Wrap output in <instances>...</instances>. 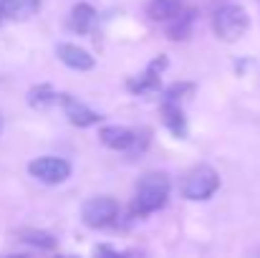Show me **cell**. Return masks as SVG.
Returning a JSON list of instances; mask_svg holds the SVG:
<instances>
[{
  "mask_svg": "<svg viewBox=\"0 0 260 258\" xmlns=\"http://www.w3.org/2000/svg\"><path fill=\"white\" fill-rule=\"evenodd\" d=\"M170 177L165 172H147L139 182H137V192H134V213L137 215H149V213H157L167 205L170 200Z\"/></svg>",
  "mask_w": 260,
  "mask_h": 258,
  "instance_id": "cell-1",
  "label": "cell"
},
{
  "mask_svg": "<svg viewBox=\"0 0 260 258\" xmlns=\"http://www.w3.org/2000/svg\"><path fill=\"white\" fill-rule=\"evenodd\" d=\"M250 28V18H248V10L243 5H222L215 10L212 15V31L220 41H240Z\"/></svg>",
  "mask_w": 260,
  "mask_h": 258,
  "instance_id": "cell-2",
  "label": "cell"
},
{
  "mask_svg": "<svg viewBox=\"0 0 260 258\" xmlns=\"http://www.w3.org/2000/svg\"><path fill=\"white\" fill-rule=\"evenodd\" d=\"M220 187V175L215 167L210 165H194L192 170L182 177V197L187 200H194V203H202L207 197H212Z\"/></svg>",
  "mask_w": 260,
  "mask_h": 258,
  "instance_id": "cell-3",
  "label": "cell"
},
{
  "mask_svg": "<svg viewBox=\"0 0 260 258\" xmlns=\"http://www.w3.org/2000/svg\"><path fill=\"white\" fill-rule=\"evenodd\" d=\"M116 215H119V203L109 195H96L81 208V218L88 228H106L116 220Z\"/></svg>",
  "mask_w": 260,
  "mask_h": 258,
  "instance_id": "cell-4",
  "label": "cell"
},
{
  "mask_svg": "<svg viewBox=\"0 0 260 258\" xmlns=\"http://www.w3.org/2000/svg\"><path fill=\"white\" fill-rule=\"evenodd\" d=\"M30 177H36L38 182L46 185H61L71 177V162L63 157H36L28 165Z\"/></svg>",
  "mask_w": 260,
  "mask_h": 258,
  "instance_id": "cell-5",
  "label": "cell"
},
{
  "mask_svg": "<svg viewBox=\"0 0 260 258\" xmlns=\"http://www.w3.org/2000/svg\"><path fill=\"white\" fill-rule=\"evenodd\" d=\"M167 66H170L167 56H157L139 76H134L126 86H129L134 94H139V96H144V94H149V91H157V89H159V81H162V71H165Z\"/></svg>",
  "mask_w": 260,
  "mask_h": 258,
  "instance_id": "cell-6",
  "label": "cell"
},
{
  "mask_svg": "<svg viewBox=\"0 0 260 258\" xmlns=\"http://www.w3.org/2000/svg\"><path fill=\"white\" fill-rule=\"evenodd\" d=\"M61 104H63L66 119H69L74 127H93V124L101 122V114H99V111H93L84 101L74 99L71 94H61Z\"/></svg>",
  "mask_w": 260,
  "mask_h": 258,
  "instance_id": "cell-7",
  "label": "cell"
},
{
  "mask_svg": "<svg viewBox=\"0 0 260 258\" xmlns=\"http://www.w3.org/2000/svg\"><path fill=\"white\" fill-rule=\"evenodd\" d=\"M56 56H58V61H61L63 66L76 69V71H91V69L96 66L93 56L88 53L86 48L76 46V43H58V46H56Z\"/></svg>",
  "mask_w": 260,
  "mask_h": 258,
  "instance_id": "cell-8",
  "label": "cell"
},
{
  "mask_svg": "<svg viewBox=\"0 0 260 258\" xmlns=\"http://www.w3.org/2000/svg\"><path fill=\"white\" fill-rule=\"evenodd\" d=\"M96 23H99V13L91 3H76L71 15H69V28L79 36H88L96 31Z\"/></svg>",
  "mask_w": 260,
  "mask_h": 258,
  "instance_id": "cell-9",
  "label": "cell"
},
{
  "mask_svg": "<svg viewBox=\"0 0 260 258\" xmlns=\"http://www.w3.org/2000/svg\"><path fill=\"white\" fill-rule=\"evenodd\" d=\"M101 145L109 147V150H119V152H126L137 145V137L139 132L134 129H126V127H104L101 129Z\"/></svg>",
  "mask_w": 260,
  "mask_h": 258,
  "instance_id": "cell-10",
  "label": "cell"
},
{
  "mask_svg": "<svg viewBox=\"0 0 260 258\" xmlns=\"http://www.w3.org/2000/svg\"><path fill=\"white\" fill-rule=\"evenodd\" d=\"M41 10V0H0V13L5 20H28Z\"/></svg>",
  "mask_w": 260,
  "mask_h": 258,
  "instance_id": "cell-11",
  "label": "cell"
},
{
  "mask_svg": "<svg viewBox=\"0 0 260 258\" xmlns=\"http://www.w3.org/2000/svg\"><path fill=\"white\" fill-rule=\"evenodd\" d=\"M162 122H165V127L172 132L174 137H184L187 134V117H184L179 101L165 99V104H162Z\"/></svg>",
  "mask_w": 260,
  "mask_h": 258,
  "instance_id": "cell-12",
  "label": "cell"
},
{
  "mask_svg": "<svg viewBox=\"0 0 260 258\" xmlns=\"http://www.w3.org/2000/svg\"><path fill=\"white\" fill-rule=\"evenodd\" d=\"M184 0H149L147 3V15L157 23H167L174 15H179L184 10Z\"/></svg>",
  "mask_w": 260,
  "mask_h": 258,
  "instance_id": "cell-13",
  "label": "cell"
},
{
  "mask_svg": "<svg viewBox=\"0 0 260 258\" xmlns=\"http://www.w3.org/2000/svg\"><path fill=\"white\" fill-rule=\"evenodd\" d=\"M56 101H61V94H56V89L51 84H36L28 91V104L38 111L43 109H51Z\"/></svg>",
  "mask_w": 260,
  "mask_h": 258,
  "instance_id": "cell-14",
  "label": "cell"
},
{
  "mask_svg": "<svg viewBox=\"0 0 260 258\" xmlns=\"http://www.w3.org/2000/svg\"><path fill=\"white\" fill-rule=\"evenodd\" d=\"M192 23H194V10H182L179 15H174L172 20H167V36L172 41H184L192 31Z\"/></svg>",
  "mask_w": 260,
  "mask_h": 258,
  "instance_id": "cell-15",
  "label": "cell"
},
{
  "mask_svg": "<svg viewBox=\"0 0 260 258\" xmlns=\"http://www.w3.org/2000/svg\"><path fill=\"white\" fill-rule=\"evenodd\" d=\"M20 241L25 246H33V248H41V251H53L56 248V236L48 233V231H36V228H28L20 233Z\"/></svg>",
  "mask_w": 260,
  "mask_h": 258,
  "instance_id": "cell-16",
  "label": "cell"
},
{
  "mask_svg": "<svg viewBox=\"0 0 260 258\" xmlns=\"http://www.w3.org/2000/svg\"><path fill=\"white\" fill-rule=\"evenodd\" d=\"M194 91V84H172L165 89V99H170V101H179V99H184V96H189Z\"/></svg>",
  "mask_w": 260,
  "mask_h": 258,
  "instance_id": "cell-17",
  "label": "cell"
},
{
  "mask_svg": "<svg viewBox=\"0 0 260 258\" xmlns=\"http://www.w3.org/2000/svg\"><path fill=\"white\" fill-rule=\"evenodd\" d=\"M93 253H96V256H121V253H119V251H114L111 246H96V248H93Z\"/></svg>",
  "mask_w": 260,
  "mask_h": 258,
  "instance_id": "cell-18",
  "label": "cell"
},
{
  "mask_svg": "<svg viewBox=\"0 0 260 258\" xmlns=\"http://www.w3.org/2000/svg\"><path fill=\"white\" fill-rule=\"evenodd\" d=\"M0 132H3V117H0Z\"/></svg>",
  "mask_w": 260,
  "mask_h": 258,
  "instance_id": "cell-19",
  "label": "cell"
},
{
  "mask_svg": "<svg viewBox=\"0 0 260 258\" xmlns=\"http://www.w3.org/2000/svg\"><path fill=\"white\" fill-rule=\"evenodd\" d=\"M0 23H3V13H0Z\"/></svg>",
  "mask_w": 260,
  "mask_h": 258,
  "instance_id": "cell-20",
  "label": "cell"
}]
</instances>
